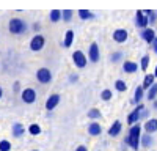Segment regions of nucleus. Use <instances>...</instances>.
I'll use <instances>...</instances> for the list:
<instances>
[{"instance_id":"1","label":"nucleus","mask_w":157,"mask_h":151,"mask_svg":"<svg viewBox=\"0 0 157 151\" xmlns=\"http://www.w3.org/2000/svg\"><path fill=\"white\" fill-rule=\"evenodd\" d=\"M140 140H141V126L135 123V124H132L129 128V132H127V135L124 138V143L137 151L140 148Z\"/></svg>"},{"instance_id":"2","label":"nucleus","mask_w":157,"mask_h":151,"mask_svg":"<svg viewBox=\"0 0 157 151\" xmlns=\"http://www.w3.org/2000/svg\"><path fill=\"white\" fill-rule=\"evenodd\" d=\"M29 29V24L21 17H11L8 22V30L11 35H24Z\"/></svg>"},{"instance_id":"3","label":"nucleus","mask_w":157,"mask_h":151,"mask_svg":"<svg viewBox=\"0 0 157 151\" xmlns=\"http://www.w3.org/2000/svg\"><path fill=\"white\" fill-rule=\"evenodd\" d=\"M44 46H46V38H44L43 35H39V33H36V35L32 38L30 44H29V47H30L32 52H41V50L44 49Z\"/></svg>"},{"instance_id":"4","label":"nucleus","mask_w":157,"mask_h":151,"mask_svg":"<svg viewBox=\"0 0 157 151\" xmlns=\"http://www.w3.org/2000/svg\"><path fill=\"white\" fill-rule=\"evenodd\" d=\"M88 61H90L88 57L82 52V50H74V52H72V63H74V66H77L78 69L86 68Z\"/></svg>"},{"instance_id":"5","label":"nucleus","mask_w":157,"mask_h":151,"mask_svg":"<svg viewBox=\"0 0 157 151\" xmlns=\"http://www.w3.org/2000/svg\"><path fill=\"white\" fill-rule=\"evenodd\" d=\"M52 77H54V76H52V71L49 68H39L36 71V80L39 83H43V85L50 83L52 82Z\"/></svg>"},{"instance_id":"6","label":"nucleus","mask_w":157,"mask_h":151,"mask_svg":"<svg viewBox=\"0 0 157 151\" xmlns=\"http://www.w3.org/2000/svg\"><path fill=\"white\" fill-rule=\"evenodd\" d=\"M99 58H101V50H99V46H98V43L96 41H93L90 44V47H88V60L91 61V63H98L99 61Z\"/></svg>"},{"instance_id":"7","label":"nucleus","mask_w":157,"mask_h":151,"mask_svg":"<svg viewBox=\"0 0 157 151\" xmlns=\"http://www.w3.org/2000/svg\"><path fill=\"white\" fill-rule=\"evenodd\" d=\"M135 24H137V27L138 29H148V25H149V17L146 16V13L145 11H141L138 10L135 13Z\"/></svg>"},{"instance_id":"8","label":"nucleus","mask_w":157,"mask_h":151,"mask_svg":"<svg viewBox=\"0 0 157 151\" xmlns=\"http://www.w3.org/2000/svg\"><path fill=\"white\" fill-rule=\"evenodd\" d=\"M21 99H22V103L25 104H33L35 101H36V91L33 90V88H24V90L21 91Z\"/></svg>"},{"instance_id":"9","label":"nucleus","mask_w":157,"mask_h":151,"mask_svg":"<svg viewBox=\"0 0 157 151\" xmlns=\"http://www.w3.org/2000/svg\"><path fill=\"white\" fill-rule=\"evenodd\" d=\"M141 110H145V106H143L141 103L129 113L127 115V124L129 126H132V124H135V123H138V120H140V113H141Z\"/></svg>"},{"instance_id":"10","label":"nucleus","mask_w":157,"mask_h":151,"mask_svg":"<svg viewBox=\"0 0 157 151\" xmlns=\"http://www.w3.org/2000/svg\"><path fill=\"white\" fill-rule=\"evenodd\" d=\"M112 38H113V41L118 43V44H123L127 41V38H129V32L126 29H116L113 33H112Z\"/></svg>"},{"instance_id":"11","label":"nucleus","mask_w":157,"mask_h":151,"mask_svg":"<svg viewBox=\"0 0 157 151\" xmlns=\"http://www.w3.org/2000/svg\"><path fill=\"white\" fill-rule=\"evenodd\" d=\"M58 104H60V95H57V93L50 95V96L47 98V101H46V110H47V112H52Z\"/></svg>"},{"instance_id":"12","label":"nucleus","mask_w":157,"mask_h":151,"mask_svg":"<svg viewBox=\"0 0 157 151\" xmlns=\"http://www.w3.org/2000/svg\"><path fill=\"white\" fill-rule=\"evenodd\" d=\"M138 69H140V65H138V63H135V61H132V60H126L123 63V71L126 74H134Z\"/></svg>"},{"instance_id":"13","label":"nucleus","mask_w":157,"mask_h":151,"mask_svg":"<svg viewBox=\"0 0 157 151\" xmlns=\"http://www.w3.org/2000/svg\"><path fill=\"white\" fill-rule=\"evenodd\" d=\"M140 36L143 38V41H146L148 44H152L154 38H155L157 35H155L154 29H143V30L140 32Z\"/></svg>"},{"instance_id":"14","label":"nucleus","mask_w":157,"mask_h":151,"mask_svg":"<svg viewBox=\"0 0 157 151\" xmlns=\"http://www.w3.org/2000/svg\"><path fill=\"white\" fill-rule=\"evenodd\" d=\"M121 131H123V123H121L120 120H116V121H113V124L110 126L109 135H110V137H118V135L121 134Z\"/></svg>"},{"instance_id":"15","label":"nucleus","mask_w":157,"mask_h":151,"mask_svg":"<svg viewBox=\"0 0 157 151\" xmlns=\"http://www.w3.org/2000/svg\"><path fill=\"white\" fill-rule=\"evenodd\" d=\"M143 129H145V132H148V134L157 132V118H149V120H146L145 126H143Z\"/></svg>"},{"instance_id":"16","label":"nucleus","mask_w":157,"mask_h":151,"mask_svg":"<svg viewBox=\"0 0 157 151\" xmlns=\"http://www.w3.org/2000/svg\"><path fill=\"white\" fill-rule=\"evenodd\" d=\"M101 132H102V126L98 121H91L88 126V134L91 137H96V135H101Z\"/></svg>"},{"instance_id":"17","label":"nucleus","mask_w":157,"mask_h":151,"mask_svg":"<svg viewBox=\"0 0 157 151\" xmlns=\"http://www.w3.org/2000/svg\"><path fill=\"white\" fill-rule=\"evenodd\" d=\"M11 134H13V137H16V138L22 137V135L25 134L24 124H21V123H14V124H13V128H11Z\"/></svg>"},{"instance_id":"18","label":"nucleus","mask_w":157,"mask_h":151,"mask_svg":"<svg viewBox=\"0 0 157 151\" xmlns=\"http://www.w3.org/2000/svg\"><path fill=\"white\" fill-rule=\"evenodd\" d=\"M143 96H145V88H143L141 85H138L135 88V95H134V99H132V104H140Z\"/></svg>"},{"instance_id":"19","label":"nucleus","mask_w":157,"mask_h":151,"mask_svg":"<svg viewBox=\"0 0 157 151\" xmlns=\"http://www.w3.org/2000/svg\"><path fill=\"white\" fill-rule=\"evenodd\" d=\"M72 44H74V32L72 30H66V33H64V40H63V46L66 49H69Z\"/></svg>"},{"instance_id":"20","label":"nucleus","mask_w":157,"mask_h":151,"mask_svg":"<svg viewBox=\"0 0 157 151\" xmlns=\"http://www.w3.org/2000/svg\"><path fill=\"white\" fill-rule=\"evenodd\" d=\"M140 143H141V146H143V148H149V146L154 143L152 134H148V132H145V134L141 135V140H140Z\"/></svg>"},{"instance_id":"21","label":"nucleus","mask_w":157,"mask_h":151,"mask_svg":"<svg viewBox=\"0 0 157 151\" xmlns=\"http://www.w3.org/2000/svg\"><path fill=\"white\" fill-rule=\"evenodd\" d=\"M154 79H155V76H154V72L152 74H146L145 76V79H143V83H141V87L145 88V90H148L149 87H152L155 82H154Z\"/></svg>"},{"instance_id":"22","label":"nucleus","mask_w":157,"mask_h":151,"mask_svg":"<svg viewBox=\"0 0 157 151\" xmlns=\"http://www.w3.org/2000/svg\"><path fill=\"white\" fill-rule=\"evenodd\" d=\"M78 17L82 21H90V19H94V14L90 10H78Z\"/></svg>"},{"instance_id":"23","label":"nucleus","mask_w":157,"mask_h":151,"mask_svg":"<svg viewBox=\"0 0 157 151\" xmlns=\"http://www.w3.org/2000/svg\"><path fill=\"white\" fill-rule=\"evenodd\" d=\"M49 19H50V22H54V24L61 21V10H52L50 14H49Z\"/></svg>"},{"instance_id":"24","label":"nucleus","mask_w":157,"mask_h":151,"mask_svg":"<svg viewBox=\"0 0 157 151\" xmlns=\"http://www.w3.org/2000/svg\"><path fill=\"white\" fill-rule=\"evenodd\" d=\"M86 115H88V118H90V120H99V118L102 117V113H101V110H99V109L93 107V109H90V110H88Z\"/></svg>"},{"instance_id":"25","label":"nucleus","mask_w":157,"mask_h":151,"mask_svg":"<svg viewBox=\"0 0 157 151\" xmlns=\"http://www.w3.org/2000/svg\"><path fill=\"white\" fill-rule=\"evenodd\" d=\"M115 90L120 91V93L126 91V90H127V83H126L123 79H116V80H115Z\"/></svg>"},{"instance_id":"26","label":"nucleus","mask_w":157,"mask_h":151,"mask_svg":"<svg viewBox=\"0 0 157 151\" xmlns=\"http://www.w3.org/2000/svg\"><path fill=\"white\" fill-rule=\"evenodd\" d=\"M146 98H148V101H151V103L157 98V83H154L152 87L148 88V95H146Z\"/></svg>"},{"instance_id":"27","label":"nucleus","mask_w":157,"mask_h":151,"mask_svg":"<svg viewBox=\"0 0 157 151\" xmlns=\"http://www.w3.org/2000/svg\"><path fill=\"white\" fill-rule=\"evenodd\" d=\"M72 14H74L72 10H63V11H61V19H63L64 22H71V21H72Z\"/></svg>"},{"instance_id":"28","label":"nucleus","mask_w":157,"mask_h":151,"mask_svg":"<svg viewBox=\"0 0 157 151\" xmlns=\"http://www.w3.org/2000/svg\"><path fill=\"white\" fill-rule=\"evenodd\" d=\"M29 134H32V135H39V134H41V126L36 124V123L30 124V126H29Z\"/></svg>"},{"instance_id":"29","label":"nucleus","mask_w":157,"mask_h":151,"mask_svg":"<svg viewBox=\"0 0 157 151\" xmlns=\"http://www.w3.org/2000/svg\"><path fill=\"white\" fill-rule=\"evenodd\" d=\"M148 66H149V55H143V57H141V61H140L141 71H146Z\"/></svg>"},{"instance_id":"30","label":"nucleus","mask_w":157,"mask_h":151,"mask_svg":"<svg viewBox=\"0 0 157 151\" xmlns=\"http://www.w3.org/2000/svg\"><path fill=\"white\" fill-rule=\"evenodd\" d=\"M123 52H121V50H118V52H113L112 55H110V61L112 63H118V61H121V58H123Z\"/></svg>"},{"instance_id":"31","label":"nucleus","mask_w":157,"mask_h":151,"mask_svg":"<svg viewBox=\"0 0 157 151\" xmlns=\"http://www.w3.org/2000/svg\"><path fill=\"white\" fill-rule=\"evenodd\" d=\"M112 96H113V93H112V90H109V88H105V90L101 91V99L102 101H110Z\"/></svg>"},{"instance_id":"32","label":"nucleus","mask_w":157,"mask_h":151,"mask_svg":"<svg viewBox=\"0 0 157 151\" xmlns=\"http://www.w3.org/2000/svg\"><path fill=\"white\" fill-rule=\"evenodd\" d=\"M145 13H146L148 17H149V24H151V25H154V24H155V21H157V11L154 13V11H151V10H146Z\"/></svg>"},{"instance_id":"33","label":"nucleus","mask_w":157,"mask_h":151,"mask_svg":"<svg viewBox=\"0 0 157 151\" xmlns=\"http://www.w3.org/2000/svg\"><path fill=\"white\" fill-rule=\"evenodd\" d=\"M0 151H11V143L8 140H0Z\"/></svg>"},{"instance_id":"34","label":"nucleus","mask_w":157,"mask_h":151,"mask_svg":"<svg viewBox=\"0 0 157 151\" xmlns=\"http://www.w3.org/2000/svg\"><path fill=\"white\" fill-rule=\"evenodd\" d=\"M77 80H78V76H77V74H71V76H69V82H71V83H75Z\"/></svg>"},{"instance_id":"35","label":"nucleus","mask_w":157,"mask_h":151,"mask_svg":"<svg viewBox=\"0 0 157 151\" xmlns=\"http://www.w3.org/2000/svg\"><path fill=\"white\" fill-rule=\"evenodd\" d=\"M151 47H152V50H154V54L157 55V36L154 38V41H152V44H151Z\"/></svg>"},{"instance_id":"36","label":"nucleus","mask_w":157,"mask_h":151,"mask_svg":"<svg viewBox=\"0 0 157 151\" xmlns=\"http://www.w3.org/2000/svg\"><path fill=\"white\" fill-rule=\"evenodd\" d=\"M148 117H149V112H148L146 109H145V110H141V113H140V120H141V118H148Z\"/></svg>"},{"instance_id":"37","label":"nucleus","mask_w":157,"mask_h":151,"mask_svg":"<svg viewBox=\"0 0 157 151\" xmlns=\"http://www.w3.org/2000/svg\"><path fill=\"white\" fill-rule=\"evenodd\" d=\"M19 88H21V83H19V82H14V85H13V90H14V93L19 91Z\"/></svg>"},{"instance_id":"38","label":"nucleus","mask_w":157,"mask_h":151,"mask_svg":"<svg viewBox=\"0 0 157 151\" xmlns=\"http://www.w3.org/2000/svg\"><path fill=\"white\" fill-rule=\"evenodd\" d=\"M75 151H88V148H86L85 145H78V146L75 148Z\"/></svg>"},{"instance_id":"39","label":"nucleus","mask_w":157,"mask_h":151,"mask_svg":"<svg viewBox=\"0 0 157 151\" xmlns=\"http://www.w3.org/2000/svg\"><path fill=\"white\" fill-rule=\"evenodd\" d=\"M33 30H35V32L39 30V22H35V24H33Z\"/></svg>"},{"instance_id":"40","label":"nucleus","mask_w":157,"mask_h":151,"mask_svg":"<svg viewBox=\"0 0 157 151\" xmlns=\"http://www.w3.org/2000/svg\"><path fill=\"white\" fill-rule=\"evenodd\" d=\"M2 96H3V90H2V87H0V99H2Z\"/></svg>"},{"instance_id":"41","label":"nucleus","mask_w":157,"mask_h":151,"mask_svg":"<svg viewBox=\"0 0 157 151\" xmlns=\"http://www.w3.org/2000/svg\"><path fill=\"white\" fill-rule=\"evenodd\" d=\"M152 103H154V109H157V101L154 99V101H152Z\"/></svg>"},{"instance_id":"42","label":"nucleus","mask_w":157,"mask_h":151,"mask_svg":"<svg viewBox=\"0 0 157 151\" xmlns=\"http://www.w3.org/2000/svg\"><path fill=\"white\" fill-rule=\"evenodd\" d=\"M154 76H155V79H157V66H155V69H154Z\"/></svg>"},{"instance_id":"43","label":"nucleus","mask_w":157,"mask_h":151,"mask_svg":"<svg viewBox=\"0 0 157 151\" xmlns=\"http://www.w3.org/2000/svg\"><path fill=\"white\" fill-rule=\"evenodd\" d=\"M32 151H38V149H32Z\"/></svg>"}]
</instances>
